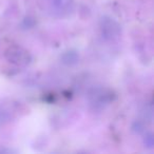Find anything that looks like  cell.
<instances>
[{
  "instance_id": "1",
  "label": "cell",
  "mask_w": 154,
  "mask_h": 154,
  "mask_svg": "<svg viewBox=\"0 0 154 154\" xmlns=\"http://www.w3.org/2000/svg\"><path fill=\"white\" fill-rule=\"evenodd\" d=\"M88 99L94 110H103L115 99V94L112 90L105 87H95L90 90Z\"/></svg>"
},
{
  "instance_id": "6",
  "label": "cell",
  "mask_w": 154,
  "mask_h": 154,
  "mask_svg": "<svg viewBox=\"0 0 154 154\" xmlns=\"http://www.w3.org/2000/svg\"><path fill=\"white\" fill-rule=\"evenodd\" d=\"M12 119H13V117H12V114L10 113L9 110L0 108V128L11 122Z\"/></svg>"
},
{
  "instance_id": "5",
  "label": "cell",
  "mask_w": 154,
  "mask_h": 154,
  "mask_svg": "<svg viewBox=\"0 0 154 154\" xmlns=\"http://www.w3.org/2000/svg\"><path fill=\"white\" fill-rule=\"evenodd\" d=\"M60 60L64 66H73L79 62V54L75 50H69L62 54Z\"/></svg>"
},
{
  "instance_id": "2",
  "label": "cell",
  "mask_w": 154,
  "mask_h": 154,
  "mask_svg": "<svg viewBox=\"0 0 154 154\" xmlns=\"http://www.w3.org/2000/svg\"><path fill=\"white\" fill-rule=\"evenodd\" d=\"M5 57L10 63L17 66H28L33 59L28 50L17 45H10L5 51Z\"/></svg>"
},
{
  "instance_id": "7",
  "label": "cell",
  "mask_w": 154,
  "mask_h": 154,
  "mask_svg": "<svg viewBox=\"0 0 154 154\" xmlns=\"http://www.w3.org/2000/svg\"><path fill=\"white\" fill-rule=\"evenodd\" d=\"M145 146L147 148H150L151 149L152 147H153L154 145V139H153V135L151 134V133H149V134H147L145 136Z\"/></svg>"
},
{
  "instance_id": "4",
  "label": "cell",
  "mask_w": 154,
  "mask_h": 154,
  "mask_svg": "<svg viewBox=\"0 0 154 154\" xmlns=\"http://www.w3.org/2000/svg\"><path fill=\"white\" fill-rule=\"evenodd\" d=\"M48 11L52 16L63 18L74 11V0H47Z\"/></svg>"
},
{
  "instance_id": "3",
  "label": "cell",
  "mask_w": 154,
  "mask_h": 154,
  "mask_svg": "<svg viewBox=\"0 0 154 154\" xmlns=\"http://www.w3.org/2000/svg\"><path fill=\"white\" fill-rule=\"evenodd\" d=\"M99 30L106 41H115L122 35V26L114 18L103 16L99 20Z\"/></svg>"
}]
</instances>
